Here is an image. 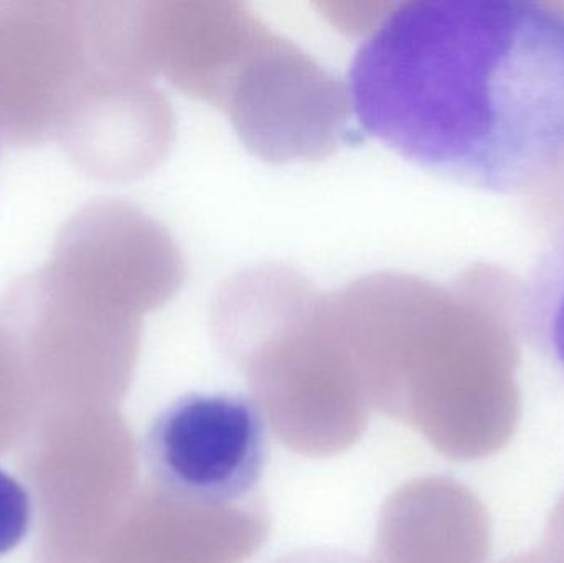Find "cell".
<instances>
[{
  "instance_id": "cell-2",
  "label": "cell",
  "mask_w": 564,
  "mask_h": 563,
  "mask_svg": "<svg viewBox=\"0 0 564 563\" xmlns=\"http://www.w3.org/2000/svg\"><path fill=\"white\" fill-rule=\"evenodd\" d=\"M267 419L243 393H188L149 426L152 486L208 506L250 501L268 456Z\"/></svg>"
},
{
  "instance_id": "cell-3",
  "label": "cell",
  "mask_w": 564,
  "mask_h": 563,
  "mask_svg": "<svg viewBox=\"0 0 564 563\" xmlns=\"http://www.w3.org/2000/svg\"><path fill=\"white\" fill-rule=\"evenodd\" d=\"M489 512L463 483L416 479L383 508L373 563H487Z\"/></svg>"
},
{
  "instance_id": "cell-1",
  "label": "cell",
  "mask_w": 564,
  "mask_h": 563,
  "mask_svg": "<svg viewBox=\"0 0 564 563\" xmlns=\"http://www.w3.org/2000/svg\"><path fill=\"white\" fill-rule=\"evenodd\" d=\"M361 128L416 167L486 194L564 174V3L413 0L348 69Z\"/></svg>"
},
{
  "instance_id": "cell-5",
  "label": "cell",
  "mask_w": 564,
  "mask_h": 563,
  "mask_svg": "<svg viewBox=\"0 0 564 563\" xmlns=\"http://www.w3.org/2000/svg\"><path fill=\"white\" fill-rule=\"evenodd\" d=\"M32 505L23 486L0 469V557L17 548L29 532Z\"/></svg>"
},
{
  "instance_id": "cell-6",
  "label": "cell",
  "mask_w": 564,
  "mask_h": 563,
  "mask_svg": "<svg viewBox=\"0 0 564 563\" xmlns=\"http://www.w3.org/2000/svg\"><path fill=\"white\" fill-rule=\"evenodd\" d=\"M502 563H564V492L553 508L542 542Z\"/></svg>"
},
{
  "instance_id": "cell-4",
  "label": "cell",
  "mask_w": 564,
  "mask_h": 563,
  "mask_svg": "<svg viewBox=\"0 0 564 563\" xmlns=\"http://www.w3.org/2000/svg\"><path fill=\"white\" fill-rule=\"evenodd\" d=\"M517 321L533 350L564 376V228L530 270Z\"/></svg>"
},
{
  "instance_id": "cell-7",
  "label": "cell",
  "mask_w": 564,
  "mask_h": 563,
  "mask_svg": "<svg viewBox=\"0 0 564 563\" xmlns=\"http://www.w3.org/2000/svg\"><path fill=\"white\" fill-rule=\"evenodd\" d=\"M276 563H373L364 561L350 552L341 551H304L288 555Z\"/></svg>"
}]
</instances>
